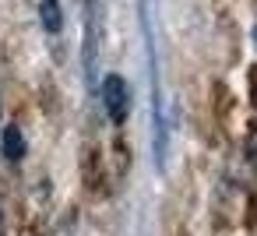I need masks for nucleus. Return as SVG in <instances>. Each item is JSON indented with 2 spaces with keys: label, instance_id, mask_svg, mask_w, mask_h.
<instances>
[{
  "label": "nucleus",
  "instance_id": "obj_1",
  "mask_svg": "<svg viewBox=\"0 0 257 236\" xmlns=\"http://www.w3.org/2000/svg\"><path fill=\"white\" fill-rule=\"evenodd\" d=\"M99 92H102L106 116H109L113 124H123L127 113H131V92H127V81H123L120 74H106L102 85H99Z\"/></svg>",
  "mask_w": 257,
  "mask_h": 236
},
{
  "label": "nucleus",
  "instance_id": "obj_2",
  "mask_svg": "<svg viewBox=\"0 0 257 236\" xmlns=\"http://www.w3.org/2000/svg\"><path fill=\"white\" fill-rule=\"evenodd\" d=\"M99 74V8L95 0H88V15H85V78L95 85Z\"/></svg>",
  "mask_w": 257,
  "mask_h": 236
},
{
  "label": "nucleus",
  "instance_id": "obj_3",
  "mask_svg": "<svg viewBox=\"0 0 257 236\" xmlns=\"http://www.w3.org/2000/svg\"><path fill=\"white\" fill-rule=\"evenodd\" d=\"M25 138H22V131L15 127V124H8L4 127V138H0V155H4L8 162H22L25 159Z\"/></svg>",
  "mask_w": 257,
  "mask_h": 236
},
{
  "label": "nucleus",
  "instance_id": "obj_4",
  "mask_svg": "<svg viewBox=\"0 0 257 236\" xmlns=\"http://www.w3.org/2000/svg\"><path fill=\"white\" fill-rule=\"evenodd\" d=\"M39 22L50 36H60L64 32V4L60 0H39Z\"/></svg>",
  "mask_w": 257,
  "mask_h": 236
},
{
  "label": "nucleus",
  "instance_id": "obj_5",
  "mask_svg": "<svg viewBox=\"0 0 257 236\" xmlns=\"http://www.w3.org/2000/svg\"><path fill=\"white\" fill-rule=\"evenodd\" d=\"M250 166L257 173V124H253V134H250Z\"/></svg>",
  "mask_w": 257,
  "mask_h": 236
},
{
  "label": "nucleus",
  "instance_id": "obj_6",
  "mask_svg": "<svg viewBox=\"0 0 257 236\" xmlns=\"http://www.w3.org/2000/svg\"><path fill=\"white\" fill-rule=\"evenodd\" d=\"M0 236H8V211H4V201H0Z\"/></svg>",
  "mask_w": 257,
  "mask_h": 236
},
{
  "label": "nucleus",
  "instance_id": "obj_7",
  "mask_svg": "<svg viewBox=\"0 0 257 236\" xmlns=\"http://www.w3.org/2000/svg\"><path fill=\"white\" fill-rule=\"evenodd\" d=\"M253 43H257V25H253Z\"/></svg>",
  "mask_w": 257,
  "mask_h": 236
}]
</instances>
